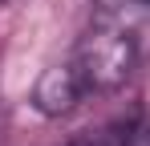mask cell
Wrapping results in <instances>:
<instances>
[{"mask_svg":"<svg viewBox=\"0 0 150 146\" xmlns=\"http://www.w3.org/2000/svg\"><path fill=\"white\" fill-rule=\"evenodd\" d=\"M0 4H8V0H0Z\"/></svg>","mask_w":150,"mask_h":146,"instance_id":"cell-6","label":"cell"},{"mask_svg":"<svg viewBox=\"0 0 150 146\" xmlns=\"http://www.w3.org/2000/svg\"><path fill=\"white\" fill-rule=\"evenodd\" d=\"M69 61H73L77 73L85 77L89 94H110V89L126 85V77L134 73V65H138V45H134V37L126 33L122 24L98 21L77 41Z\"/></svg>","mask_w":150,"mask_h":146,"instance_id":"cell-1","label":"cell"},{"mask_svg":"<svg viewBox=\"0 0 150 146\" xmlns=\"http://www.w3.org/2000/svg\"><path fill=\"white\" fill-rule=\"evenodd\" d=\"M138 126H142V122H122L118 130H105V134H93V138H77V142H69V146H130L134 134H138Z\"/></svg>","mask_w":150,"mask_h":146,"instance_id":"cell-3","label":"cell"},{"mask_svg":"<svg viewBox=\"0 0 150 146\" xmlns=\"http://www.w3.org/2000/svg\"><path fill=\"white\" fill-rule=\"evenodd\" d=\"M134 4H146V0H98V12H101V16H114V12L134 8Z\"/></svg>","mask_w":150,"mask_h":146,"instance_id":"cell-4","label":"cell"},{"mask_svg":"<svg viewBox=\"0 0 150 146\" xmlns=\"http://www.w3.org/2000/svg\"><path fill=\"white\" fill-rule=\"evenodd\" d=\"M81 97H89V85H85V77L77 73L73 61L49 65V69L37 77V85H33V106H37L45 118H61V114L77 110Z\"/></svg>","mask_w":150,"mask_h":146,"instance_id":"cell-2","label":"cell"},{"mask_svg":"<svg viewBox=\"0 0 150 146\" xmlns=\"http://www.w3.org/2000/svg\"><path fill=\"white\" fill-rule=\"evenodd\" d=\"M0 118H4V97H0Z\"/></svg>","mask_w":150,"mask_h":146,"instance_id":"cell-5","label":"cell"}]
</instances>
